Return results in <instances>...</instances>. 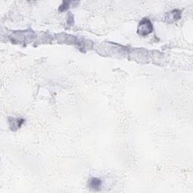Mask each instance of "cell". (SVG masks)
<instances>
[{"mask_svg":"<svg viewBox=\"0 0 193 193\" xmlns=\"http://www.w3.org/2000/svg\"><path fill=\"white\" fill-rule=\"evenodd\" d=\"M153 26L151 21L147 18H144L139 23L137 33L142 36H146L153 32Z\"/></svg>","mask_w":193,"mask_h":193,"instance_id":"obj_1","label":"cell"},{"mask_svg":"<svg viewBox=\"0 0 193 193\" xmlns=\"http://www.w3.org/2000/svg\"><path fill=\"white\" fill-rule=\"evenodd\" d=\"M24 119H12V121H9L10 127L12 130H17L24 123Z\"/></svg>","mask_w":193,"mask_h":193,"instance_id":"obj_4","label":"cell"},{"mask_svg":"<svg viewBox=\"0 0 193 193\" xmlns=\"http://www.w3.org/2000/svg\"><path fill=\"white\" fill-rule=\"evenodd\" d=\"M166 20L169 23H174L181 18V12L178 9L172 10L166 16Z\"/></svg>","mask_w":193,"mask_h":193,"instance_id":"obj_2","label":"cell"},{"mask_svg":"<svg viewBox=\"0 0 193 193\" xmlns=\"http://www.w3.org/2000/svg\"><path fill=\"white\" fill-rule=\"evenodd\" d=\"M69 4H70V2L69 1H64L62 2V5H60V8H59V12H65L67 11L69 7Z\"/></svg>","mask_w":193,"mask_h":193,"instance_id":"obj_5","label":"cell"},{"mask_svg":"<svg viewBox=\"0 0 193 193\" xmlns=\"http://www.w3.org/2000/svg\"><path fill=\"white\" fill-rule=\"evenodd\" d=\"M101 180L98 178H92L89 181V186L91 189L94 190H98L101 186Z\"/></svg>","mask_w":193,"mask_h":193,"instance_id":"obj_3","label":"cell"}]
</instances>
